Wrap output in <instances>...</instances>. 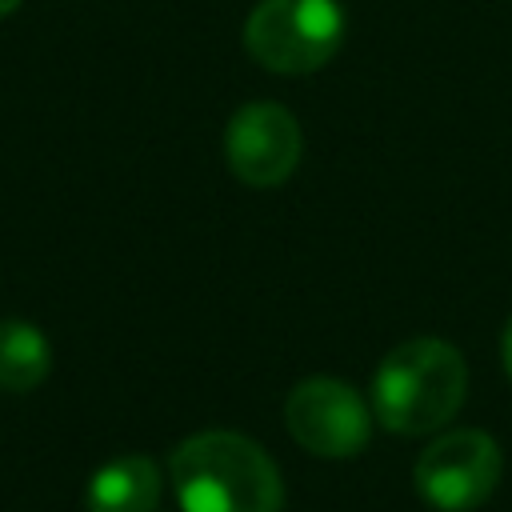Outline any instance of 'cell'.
I'll return each instance as SVG.
<instances>
[{"mask_svg":"<svg viewBox=\"0 0 512 512\" xmlns=\"http://www.w3.org/2000/svg\"><path fill=\"white\" fill-rule=\"evenodd\" d=\"M172 488L184 512H280L284 480L272 456L240 432H200L172 452Z\"/></svg>","mask_w":512,"mask_h":512,"instance_id":"obj_1","label":"cell"},{"mask_svg":"<svg viewBox=\"0 0 512 512\" xmlns=\"http://www.w3.org/2000/svg\"><path fill=\"white\" fill-rule=\"evenodd\" d=\"M468 392L464 356L436 336L396 344L372 380V412L396 436H424L444 428Z\"/></svg>","mask_w":512,"mask_h":512,"instance_id":"obj_2","label":"cell"},{"mask_svg":"<svg viewBox=\"0 0 512 512\" xmlns=\"http://www.w3.org/2000/svg\"><path fill=\"white\" fill-rule=\"evenodd\" d=\"M344 44L336 0H260L244 24V48L268 72L304 76L324 68Z\"/></svg>","mask_w":512,"mask_h":512,"instance_id":"obj_3","label":"cell"},{"mask_svg":"<svg viewBox=\"0 0 512 512\" xmlns=\"http://www.w3.org/2000/svg\"><path fill=\"white\" fill-rule=\"evenodd\" d=\"M500 472H504L500 444L488 432L460 428L436 436L420 452L412 484L440 512H472L496 492Z\"/></svg>","mask_w":512,"mask_h":512,"instance_id":"obj_4","label":"cell"},{"mask_svg":"<svg viewBox=\"0 0 512 512\" xmlns=\"http://www.w3.org/2000/svg\"><path fill=\"white\" fill-rule=\"evenodd\" d=\"M284 424L300 448L312 456L344 460L356 456L372 436V412L356 388L332 376L300 380L284 400Z\"/></svg>","mask_w":512,"mask_h":512,"instance_id":"obj_5","label":"cell"},{"mask_svg":"<svg viewBox=\"0 0 512 512\" xmlns=\"http://www.w3.org/2000/svg\"><path fill=\"white\" fill-rule=\"evenodd\" d=\"M300 124L284 104L252 100L232 112L224 128V160L240 184L276 188L300 164Z\"/></svg>","mask_w":512,"mask_h":512,"instance_id":"obj_6","label":"cell"},{"mask_svg":"<svg viewBox=\"0 0 512 512\" xmlns=\"http://www.w3.org/2000/svg\"><path fill=\"white\" fill-rule=\"evenodd\" d=\"M88 512H156L160 472L148 456H116L88 480Z\"/></svg>","mask_w":512,"mask_h":512,"instance_id":"obj_7","label":"cell"},{"mask_svg":"<svg viewBox=\"0 0 512 512\" xmlns=\"http://www.w3.org/2000/svg\"><path fill=\"white\" fill-rule=\"evenodd\" d=\"M52 368V348L44 332L28 320H0V388L28 392Z\"/></svg>","mask_w":512,"mask_h":512,"instance_id":"obj_8","label":"cell"},{"mask_svg":"<svg viewBox=\"0 0 512 512\" xmlns=\"http://www.w3.org/2000/svg\"><path fill=\"white\" fill-rule=\"evenodd\" d=\"M504 368H508V380H512V320L504 328Z\"/></svg>","mask_w":512,"mask_h":512,"instance_id":"obj_9","label":"cell"},{"mask_svg":"<svg viewBox=\"0 0 512 512\" xmlns=\"http://www.w3.org/2000/svg\"><path fill=\"white\" fill-rule=\"evenodd\" d=\"M16 8H20V0H0V20H4V16H12Z\"/></svg>","mask_w":512,"mask_h":512,"instance_id":"obj_10","label":"cell"}]
</instances>
